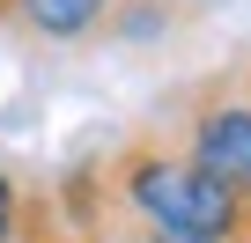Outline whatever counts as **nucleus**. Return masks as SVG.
Here are the masks:
<instances>
[{
	"label": "nucleus",
	"mask_w": 251,
	"mask_h": 243,
	"mask_svg": "<svg viewBox=\"0 0 251 243\" xmlns=\"http://www.w3.org/2000/svg\"><path fill=\"white\" fill-rule=\"evenodd\" d=\"M163 140H170L192 170H207L214 184H229V192L251 199V74L229 66V74L192 81V88L170 103Z\"/></svg>",
	"instance_id": "f03ea898"
},
{
	"label": "nucleus",
	"mask_w": 251,
	"mask_h": 243,
	"mask_svg": "<svg viewBox=\"0 0 251 243\" xmlns=\"http://www.w3.org/2000/svg\"><path fill=\"white\" fill-rule=\"evenodd\" d=\"M244 74H251V66H244Z\"/></svg>",
	"instance_id": "1a4fd4ad"
},
{
	"label": "nucleus",
	"mask_w": 251,
	"mask_h": 243,
	"mask_svg": "<svg viewBox=\"0 0 251 243\" xmlns=\"http://www.w3.org/2000/svg\"><path fill=\"white\" fill-rule=\"evenodd\" d=\"M37 199H45V184H30V177H15L8 162H0V243H23Z\"/></svg>",
	"instance_id": "39448f33"
},
{
	"label": "nucleus",
	"mask_w": 251,
	"mask_h": 243,
	"mask_svg": "<svg viewBox=\"0 0 251 243\" xmlns=\"http://www.w3.org/2000/svg\"><path fill=\"white\" fill-rule=\"evenodd\" d=\"M96 170H103L111 206L148 228L200 236V243H251V199L192 170L163 133H126L111 155H96Z\"/></svg>",
	"instance_id": "f257e3e1"
},
{
	"label": "nucleus",
	"mask_w": 251,
	"mask_h": 243,
	"mask_svg": "<svg viewBox=\"0 0 251 243\" xmlns=\"http://www.w3.org/2000/svg\"><path fill=\"white\" fill-rule=\"evenodd\" d=\"M170 30H177V8H170V0H118L103 44H155V37H170Z\"/></svg>",
	"instance_id": "20e7f679"
},
{
	"label": "nucleus",
	"mask_w": 251,
	"mask_h": 243,
	"mask_svg": "<svg viewBox=\"0 0 251 243\" xmlns=\"http://www.w3.org/2000/svg\"><path fill=\"white\" fill-rule=\"evenodd\" d=\"M0 22H8V0H0Z\"/></svg>",
	"instance_id": "6e6552de"
},
{
	"label": "nucleus",
	"mask_w": 251,
	"mask_h": 243,
	"mask_svg": "<svg viewBox=\"0 0 251 243\" xmlns=\"http://www.w3.org/2000/svg\"><path fill=\"white\" fill-rule=\"evenodd\" d=\"M118 0H8V30L37 52H89L111 37Z\"/></svg>",
	"instance_id": "7ed1b4c3"
},
{
	"label": "nucleus",
	"mask_w": 251,
	"mask_h": 243,
	"mask_svg": "<svg viewBox=\"0 0 251 243\" xmlns=\"http://www.w3.org/2000/svg\"><path fill=\"white\" fill-rule=\"evenodd\" d=\"M170 8H177V15H192V8H207V0H170Z\"/></svg>",
	"instance_id": "0eeeda50"
},
{
	"label": "nucleus",
	"mask_w": 251,
	"mask_h": 243,
	"mask_svg": "<svg viewBox=\"0 0 251 243\" xmlns=\"http://www.w3.org/2000/svg\"><path fill=\"white\" fill-rule=\"evenodd\" d=\"M23 243H96V236L67 228V221H59V206H52V192H45V199H37V214H30V228H23Z\"/></svg>",
	"instance_id": "423d86ee"
}]
</instances>
